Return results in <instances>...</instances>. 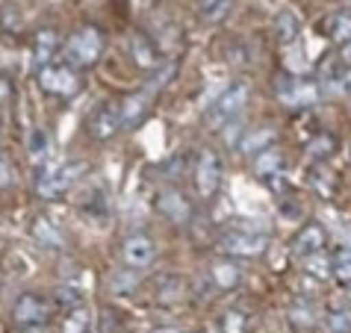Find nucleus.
I'll list each match as a JSON object with an SVG mask.
<instances>
[{
  "instance_id": "obj_1",
  "label": "nucleus",
  "mask_w": 351,
  "mask_h": 333,
  "mask_svg": "<svg viewBox=\"0 0 351 333\" xmlns=\"http://www.w3.org/2000/svg\"><path fill=\"white\" fill-rule=\"evenodd\" d=\"M86 174V162H60V165H45L36 174V195L38 198H60L71 186Z\"/></svg>"
},
{
  "instance_id": "obj_2",
  "label": "nucleus",
  "mask_w": 351,
  "mask_h": 333,
  "mask_svg": "<svg viewBox=\"0 0 351 333\" xmlns=\"http://www.w3.org/2000/svg\"><path fill=\"white\" fill-rule=\"evenodd\" d=\"M171 74H174V62L162 65L160 71L154 74L151 80L145 83L139 92H133V95L128 97V101L121 103V121H124V127H128V124H136V121H139L145 112H148V106H151L154 101H157V95L162 92V86L171 80Z\"/></svg>"
},
{
  "instance_id": "obj_3",
  "label": "nucleus",
  "mask_w": 351,
  "mask_h": 333,
  "mask_svg": "<svg viewBox=\"0 0 351 333\" xmlns=\"http://www.w3.org/2000/svg\"><path fill=\"white\" fill-rule=\"evenodd\" d=\"M101 33L95 30V27H80V30H74L68 36L65 42V62L71 68H86L97 62V56H101Z\"/></svg>"
},
{
  "instance_id": "obj_4",
  "label": "nucleus",
  "mask_w": 351,
  "mask_h": 333,
  "mask_svg": "<svg viewBox=\"0 0 351 333\" xmlns=\"http://www.w3.org/2000/svg\"><path fill=\"white\" fill-rule=\"evenodd\" d=\"M12 319H15V325L24 330H42L47 321H51V304L42 295H36V292H24V295L15 298Z\"/></svg>"
},
{
  "instance_id": "obj_5",
  "label": "nucleus",
  "mask_w": 351,
  "mask_h": 333,
  "mask_svg": "<svg viewBox=\"0 0 351 333\" xmlns=\"http://www.w3.org/2000/svg\"><path fill=\"white\" fill-rule=\"evenodd\" d=\"M245 101H248V83L228 86V89L216 97V103L210 106V112H207L210 127H221V124H228L230 119H237V115L245 110Z\"/></svg>"
},
{
  "instance_id": "obj_6",
  "label": "nucleus",
  "mask_w": 351,
  "mask_h": 333,
  "mask_svg": "<svg viewBox=\"0 0 351 333\" xmlns=\"http://www.w3.org/2000/svg\"><path fill=\"white\" fill-rule=\"evenodd\" d=\"M278 95H280V101H284L287 106L301 110V106H310V103L319 101L322 86L316 80H304V77H287V80H280Z\"/></svg>"
},
{
  "instance_id": "obj_7",
  "label": "nucleus",
  "mask_w": 351,
  "mask_h": 333,
  "mask_svg": "<svg viewBox=\"0 0 351 333\" xmlns=\"http://www.w3.org/2000/svg\"><path fill=\"white\" fill-rule=\"evenodd\" d=\"M221 183V156L216 151H201L195 165V189L201 198H213Z\"/></svg>"
},
{
  "instance_id": "obj_8",
  "label": "nucleus",
  "mask_w": 351,
  "mask_h": 333,
  "mask_svg": "<svg viewBox=\"0 0 351 333\" xmlns=\"http://www.w3.org/2000/svg\"><path fill=\"white\" fill-rule=\"evenodd\" d=\"M124 127L121 121V103H101L97 110L92 112L89 119V133L95 136V139H110V136H115Z\"/></svg>"
},
{
  "instance_id": "obj_9",
  "label": "nucleus",
  "mask_w": 351,
  "mask_h": 333,
  "mask_svg": "<svg viewBox=\"0 0 351 333\" xmlns=\"http://www.w3.org/2000/svg\"><path fill=\"white\" fill-rule=\"evenodd\" d=\"M38 83H42V89H47L51 95H60V97H71L77 92V77L68 65H47L42 68V74H38Z\"/></svg>"
},
{
  "instance_id": "obj_10",
  "label": "nucleus",
  "mask_w": 351,
  "mask_h": 333,
  "mask_svg": "<svg viewBox=\"0 0 351 333\" xmlns=\"http://www.w3.org/2000/svg\"><path fill=\"white\" fill-rule=\"evenodd\" d=\"M219 245L224 254H233V257H257V254L266 251L269 239L263 233H228V236H221Z\"/></svg>"
},
{
  "instance_id": "obj_11",
  "label": "nucleus",
  "mask_w": 351,
  "mask_h": 333,
  "mask_svg": "<svg viewBox=\"0 0 351 333\" xmlns=\"http://www.w3.org/2000/svg\"><path fill=\"white\" fill-rule=\"evenodd\" d=\"M124 262H128V269H148L154 257H157V245H154V239L142 236V233H136V236H130L128 242H124Z\"/></svg>"
},
{
  "instance_id": "obj_12",
  "label": "nucleus",
  "mask_w": 351,
  "mask_h": 333,
  "mask_svg": "<svg viewBox=\"0 0 351 333\" xmlns=\"http://www.w3.org/2000/svg\"><path fill=\"white\" fill-rule=\"evenodd\" d=\"M157 210L165 215L169 221L174 224H186L192 219V204L183 198L180 192H174V189H165L160 192V198H157Z\"/></svg>"
},
{
  "instance_id": "obj_13",
  "label": "nucleus",
  "mask_w": 351,
  "mask_h": 333,
  "mask_svg": "<svg viewBox=\"0 0 351 333\" xmlns=\"http://www.w3.org/2000/svg\"><path fill=\"white\" fill-rule=\"evenodd\" d=\"M325 248V230L319 227V224H304V227L298 230L295 242H292V254L295 257H316V254Z\"/></svg>"
},
{
  "instance_id": "obj_14",
  "label": "nucleus",
  "mask_w": 351,
  "mask_h": 333,
  "mask_svg": "<svg viewBox=\"0 0 351 333\" xmlns=\"http://www.w3.org/2000/svg\"><path fill=\"white\" fill-rule=\"evenodd\" d=\"M284 169H287V160H284V153H280L278 148L263 151V153L257 156V162H254V171H257L269 186H280V174H284Z\"/></svg>"
},
{
  "instance_id": "obj_15",
  "label": "nucleus",
  "mask_w": 351,
  "mask_h": 333,
  "mask_svg": "<svg viewBox=\"0 0 351 333\" xmlns=\"http://www.w3.org/2000/svg\"><path fill=\"white\" fill-rule=\"evenodd\" d=\"M56 51H60V36H56L51 27L38 30L36 33V42H33V65L36 68H47Z\"/></svg>"
},
{
  "instance_id": "obj_16",
  "label": "nucleus",
  "mask_w": 351,
  "mask_h": 333,
  "mask_svg": "<svg viewBox=\"0 0 351 333\" xmlns=\"http://www.w3.org/2000/svg\"><path fill=\"white\" fill-rule=\"evenodd\" d=\"M30 233H33V239H36L38 245H45V248H51V251H60L62 245H65L62 230L56 227V224H53L51 219H45V215H38V219L33 221Z\"/></svg>"
},
{
  "instance_id": "obj_17",
  "label": "nucleus",
  "mask_w": 351,
  "mask_h": 333,
  "mask_svg": "<svg viewBox=\"0 0 351 333\" xmlns=\"http://www.w3.org/2000/svg\"><path fill=\"white\" fill-rule=\"evenodd\" d=\"M322 27H325V36L334 38V42H339V45H348L351 42V12H348V9L330 12Z\"/></svg>"
},
{
  "instance_id": "obj_18",
  "label": "nucleus",
  "mask_w": 351,
  "mask_h": 333,
  "mask_svg": "<svg viewBox=\"0 0 351 333\" xmlns=\"http://www.w3.org/2000/svg\"><path fill=\"white\" fill-rule=\"evenodd\" d=\"M210 280L216 289H233L242 283V269L233 262H213L210 266Z\"/></svg>"
},
{
  "instance_id": "obj_19",
  "label": "nucleus",
  "mask_w": 351,
  "mask_h": 333,
  "mask_svg": "<svg viewBox=\"0 0 351 333\" xmlns=\"http://www.w3.org/2000/svg\"><path fill=\"white\" fill-rule=\"evenodd\" d=\"M219 328H221V333H248L254 328V316L242 307L224 310V316L219 319Z\"/></svg>"
},
{
  "instance_id": "obj_20",
  "label": "nucleus",
  "mask_w": 351,
  "mask_h": 333,
  "mask_svg": "<svg viewBox=\"0 0 351 333\" xmlns=\"http://www.w3.org/2000/svg\"><path fill=\"white\" fill-rule=\"evenodd\" d=\"M298 33H301V18L292 9H280L275 15V36L280 42H295Z\"/></svg>"
},
{
  "instance_id": "obj_21",
  "label": "nucleus",
  "mask_w": 351,
  "mask_h": 333,
  "mask_svg": "<svg viewBox=\"0 0 351 333\" xmlns=\"http://www.w3.org/2000/svg\"><path fill=\"white\" fill-rule=\"evenodd\" d=\"M275 142V130L271 127H257V130H251L245 139H242V153H263L269 151V145Z\"/></svg>"
},
{
  "instance_id": "obj_22",
  "label": "nucleus",
  "mask_w": 351,
  "mask_h": 333,
  "mask_svg": "<svg viewBox=\"0 0 351 333\" xmlns=\"http://www.w3.org/2000/svg\"><path fill=\"white\" fill-rule=\"evenodd\" d=\"M83 298H86L83 280H65V283H60V289H56V301H60L62 307H68V310L83 307Z\"/></svg>"
},
{
  "instance_id": "obj_23",
  "label": "nucleus",
  "mask_w": 351,
  "mask_h": 333,
  "mask_svg": "<svg viewBox=\"0 0 351 333\" xmlns=\"http://www.w3.org/2000/svg\"><path fill=\"white\" fill-rule=\"evenodd\" d=\"M89 330H92V312L86 307H74L65 312L62 333H89Z\"/></svg>"
},
{
  "instance_id": "obj_24",
  "label": "nucleus",
  "mask_w": 351,
  "mask_h": 333,
  "mask_svg": "<svg viewBox=\"0 0 351 333\" xmlns=\"http://www.w3.org/2000/svg\"><path fill=\"white\" fill-rule=\"evenodd\" d=\"M330 274L339 286H351V245H343L330 262Z\"/></svg>"
},
{
  "instance_id": "obj_25",
  "label": "nucleus",
  "mask_w": 351,
  "mask_h": 333,
  "mask_svg": "<svg viewBox=\"0 0 351 333\" xmlns=\"http://www.w3.org/2000/svg\"><path fill=\"white\" fill-rule=\"evenodd\" d=\"M325 328L330 333H351V310H346V307H330L325 312Z\"/></svg>"
},
{
  "instance_id": "obj_26",
  "label": "nucleus",
  "mask_w": 351,
  "mask_h": 333,
  "mask_svg": "<svg viewBox=\"0 0 351 333\" xmlns=\"http://www.w3.org/2000/svg\"><path fill=\"white\" fill-rule=\"evenodd\" d=\"M136 286H139V278H136V274H130V269L115 271L112 278H110V289L115 292V295H130Z\"/></svg>"
},
{
  "instance_id": "obj_27",
  "label": "nucleus",
  "mask_w": 351,
  "mask_h": 333,
  "mask_svg": "<svg viewBox=\"0 0 351 333\" xmlns=\"http://www.w3.org/2000/svg\"><path fill=\"white\" fill-rule=\"evenodd\" d=\"M130 53L136 56V62H139V65H145V68H148V65H154L151 45L145 42V38H142L139 33H133V36H130Z\"/></svg>"
},
{
  "instance_id": "obj_28",
  "label": "nucleus",
  "mask_w": 351,
  "mask_h": 333,
  "mask_svg": "<svg viewBox=\"0 0 351 333\" xmlns=\"http://www.w3.org/2000/svg\"><path fill=\"white\" fill-rule=\"evenodd\" d=\"M27 148H30V156H33L36 162H42V160H45V153L51 151V145H47V133L42 130V127H33L30 145H27Z\"/></svg>"
},
{
  "instance_id": "obj_29",
  "label": "nucleus",
  "mask_w": 351,
  "mask_h": 333,
  "mask_svg": "<svg viewBox=\"0 0 351 333\" xmlns=\"http://www.w3.org/2000/svg\"><path fill=\"white\" fill-rule=\"evenodd\" d=\"M337 151V145H334V136H328V133H319L313 142H310V153L316 156V160H325V156H330Z\"/></svg>"
},
{
  "instance_id": "obj_30",
  "label": "nucleus",
  "mask_w": 351,
  "mask_h": 333,
  "mask_svg": "<svg viewBox=\"0 0 351 333\" xmlns=\"http://www.w3.org/2000/svg\"><path fill=\"white\" fill-rule=\"evenodd\" d=\"M230 12V3H224V0H207V3H201V18H207V21H219Z\"/></svg>"
},
{
  "instance_id": "obj_31",
  "label": "nucleus",
  "mask_w": 351,
  "mask_h": 333,
  "mask_svg": "<svg viewBox=\"0 0 351 333\" xmlns=\"http://www.w3.org/2000/svg\"><path fill=\"white\" fill-rule=\"evenodd\" d=\"M183 295V280L180 278H165L160 289V301H178Z\"/></svg>"
},
{
  "instance_id": "obj_32",
  "label": "nucleus",
  "mask_w": 351,
  "mask_h": 333,
  "mask_svg": "<svg viewBox=\"0 0 351 333\" xmlns=\"http://www.w3.org/2000/svg\"><path fill=\"white\" fill-rule=\"evenodd\" d=\"M304 269H307L310 274H313V278H319V280H325V278H328V274H330V262H328L325 257H319V254H316V257H307V262H304Z\"/></svg>"
},
{
  "instance_id": "obj_33",
  "label": "nucleus",
  "mask_w": 351,
  "mask_h": 333,
  "mask_svg": "<svg viewBox=\"0 0 351 333\" xmlns=\"http://www.w3.org/2000/svg\"><path fill=\"white\" fill-rule=\"evenodd\" d=\"M278 210H280V215H284V219H289V221H298V219H301V204H298L295 198H287V195H280Z\"/></svg>"
},
{
  "instance_id": "obj_34",
  "label": "nucleus",
  "mask_w": 351,
  "mask_h": 333,
  "mask_svg": "<svg viewBox=\"0 0 351 333\" xmlns=\"http://www.w3.org/2000/svg\"><path fill=\"white\" fill-rule=\"evenodd\" d=\"M15 174H12V165H9L3 156H0V189H6V186H12Z\"/></svg>"
},
{
  "instance_id": "obj_35",
  "label": "nucleus",
  "mask_w": 351,
  "mask_h": 333,
  "mask_svg": "<svg viewBox=\"0 0 351 333\" xmlns=\"http://www.w3.org/2000/svg\"><path fill=\"white\" fill-rule=\"evenodd\" d=\"M12 95V86H9L6 77H0V121H3V112H6V101Z\"/></svg>"
},
{
  "instance_id": "obj_36",
  "label": "nucleus",
  "mask_w": 351,
  "mask_h": 333,
  "mask_svg": "<svg viewBox=\"0 0 351 333\" xmlns=\"http://www.w3.org/2000/svg\"><path fill=\"white\" fill-rule=\"evenodd\" d=\"M337 62L343 65V68H351V42H348V45H343V51L337 53Z\"/></svg>"
},
{
  "instance_id": "obj_37",
  "label": "nucleus",
  "mask_w": 351,
  "mask_h": 333,
  "mask_svg": "<svg viewBox=\"0 0 351 333\" xmlns=\"http://www.w3.org/2000/svg\"><path fill=\"white\" fill-rule=\"evenodd\" d=\"M151 333H183V330H178V328H157V330H151Z\"/></svg>"
}]
</instances>
